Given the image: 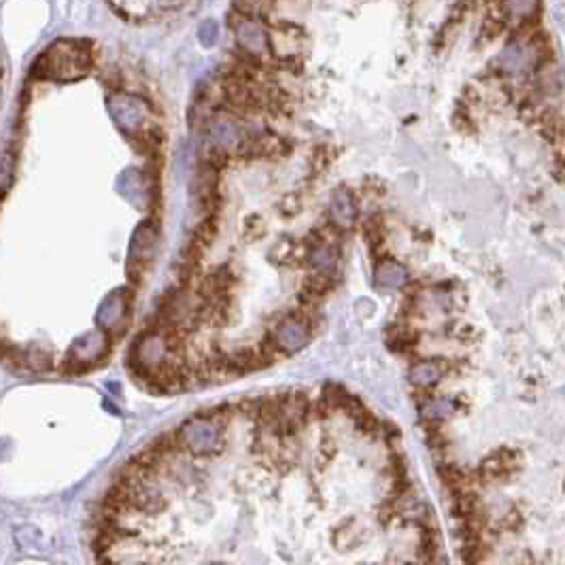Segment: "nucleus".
Returning a JSON list of instances; mask_svg holds the SVG:
<instances>
[{
  "label": "nucleus",
  "mask_w": 565,
  "mask_h": 565,
  "mask_svg": "<svg viewBox=\"0 0 565 565\" xmlns=\"http://www.w3.org/2000/svg\"><path fill=\"white\" fill-rule=\"evenodd\" d=\"M237 406L221 404L204 412H195L175 429V440L192 460H212L226 449V436Z\"/></svg>",
  "instance_id": "nucleus-1"
},
{
  "label": "nucleus",
  "mask_w": 565,
  "mask_h": 565,
  "mask_svg": "<svg viewBox=\"0 0 565 565\" xmlns=\"http://www.w3.org/2000/svg\"><path fill=\"white\" fill-rule=\"evenodd\" d=\"M92 69V49L83 41H58L37 60L38 79L72 81L86 77Z\"/></svg>",
  "instance_id": "nucleus-2"
},
{
  "label": "nucleus",
  "mask_w": 565,
  "mask_h": 565,
  "mask_svg": "<svg viewBox=\"0 0 565 565\" xmlns=\"http://www.w3.org/2000/svg\"><path fill=\"white\" fill-rule=\"evenodd\" d=\"M312 321H317L315 311L298 309L292 315L272 321L266 338L270 340L274 349L281 355L298 353L300 349L309 345L312 336Z\"/></svg>",
  "instance_id": "nucleus-3"
},
{
  "label": "nucleus",
  "mask_w": 565,
  "mask_h": 565,
  "mask_svg": "<svg viewBox=\"0 0 565 565\" xmlns=\"http://www.w3.org/2000/svg\"><path fill=\"white\" fill-rule=\"evenodd\" d=\"M540 62V47L534 41L525 38H514L502 49L497 55V69L508 72V75H525Z\"/></svg>",
  "instance_id": "nucleus-4"
},
{
  "label": "nucleus",
  "mask_w": 565,
  "mask_h": 565,
  "mask_svg": "<svg viewBox=\"0 0 565 565\" xmlns=\"http://www.w3.org/2000/svg\"><path fill=\"white\" fill-rule=\"evenodd\" d=\"M237 38L240 49L245 54L255 55H264L268 49H270V35L266 32V28L255 21L251 15H238V24H237Z\"/></svg>",
  "instance_id": "nucleus-5"
},
{
  "label": "nucleus",
  "mask_w": 565,
  "mask_h": 565,
  "mask_svg": "<svg viewBox=\"0 0 565 565\" xmlns=\"http://www.w3.org/2000/svg\"><path fill=\"white\" fill-rule=\"evenodd\" d=\"M357 221V206L353 195L349 189L340 187L332 194L329 200V223L338 228V230H346Z\"/></svg>",
  "instance_id": "nucleus-6"
},
{
  "label": "nucleus",
  "mask_w": 565,
  "mask_h": 565,
  "mask_svg": "<svg viewBox=\"0 0 565 565\" xmlns=\"http://www.w3.org/2000/svg\"><path fill=\"white\" fill-rule=\"evenodd\" d=\"M406 281L408 270L394 260H383L377 266V272H374V283H377V289H380V292H395V289L404 287Z\"/></svg>",
  "instance_id": "nucleus-7"
},
{
  "label": "nucleus",
  "mask_w": 565,
  "mask_h": 565,
  "mask_svg": "<svg viewBox=\"0 0 565 565\" xmlns=\"http://www.w3.org/2000/svg\"><path fill=\"white\" fill-rule=\"evenodd\" d=\"M442 378V368L436 361H417L415 366L408 370V380L412 387L428 391L436 387Z\"/></svg>",
  "instance_id": "nucleus-8"
},
{
  "label": "nucleus",
  "mask_w": 565,
  "mask_h": 565,
  "mask_svg": "<svg viewBox=\"0 0 565 565\" xmlns=\"http://www.w3.org/2000/svg\"><path fill=\"white\" fill-rule=\"evenodd\" d=\"M457 406L451 398H429L421 404V417L429 425H440L455 415Z\"/></svg>",
  "instance_id": "nucleus-9"
},
{
  "label": "nucleus",
  "mask_w": 565,
  "mask_h": 565,
  "mask_svg": "<svg viewBox=\"0 0 565 565\" xmlns=\"http://www.w3.org/2000/svg\"><path fill=\"white\" fill-rule=\"evenodd\" d=\"M497 9L503 11V18L508 20H517L525 24V21L531 20V13L538 11V4L536 3H503Z\"/></svg>",
  "instance_id": "nucleus-10"
},
{
  "label": "nucleus",
  "mask_w": 565,
  "mask_h": 565,
  "mask_svg": "<svg viewBox=\"0 0 565 565\" xmlns=\"http://www.w3.org/2000/svg\"><path fill=\"white\" fill-rule=\"evenodd\" d=\"M100 565H126V563H111V561H104V559H100ZM130 565H147V563H130Z\"/></svg>",
  "instance_id": "nucleus-11"
}]
</instances>
